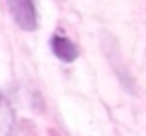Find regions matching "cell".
Returning a JSON list of instances; mask_svg holds the SVG:
<instances>
[{
    "mask_svg": "<svg viewBox=\"0 0 146 136\" xmlns=\"http://www.w3.org/2000/svg\"><path fill=\"white\" fill-rule=\"evenodd\" d=\"M6 6L14 22L18 24V28L26 32H32L38 28V12H36L34 0H6Z\"/></svg>",
    "mask_w": 146,
    "mask_h": 136,
    "instance_id": "cell-1",
    "label": "cell"
},
{
    "mask_svg": "<svg viewBox=\"0 0 146 136\" xmlns=\"http://www.w3.org/2000/svg\"><path fill=\"white\" fill-rule=\"evenodd\" d=\"M49 47H51L53 55H55L57 59L65 61V63H69V61H75V59H77V55H79V49H77V45L73 44L69 38H65V36H59V34H53V36L49 38Z\"/></svg>",
    "mask_w": 146,
    "mask_h": 136,
    "instance_id": "cell-2",
    "label": "cell"
},
{
    "mask_svg": "<svg viewBox=\"0 0 146 136\" xmlns=\"http://www.w3.org/2000/svg\"><path fill=\"white\" fill-rule=\"evenodd\" d=\"M14 134V113L0 93V136H12Z\"/></svg>",
    "mask_w": 146,
    "mask_h": 136,
    "instance_id": "cell-3",
    "label": "cell"
}]
</instances>
